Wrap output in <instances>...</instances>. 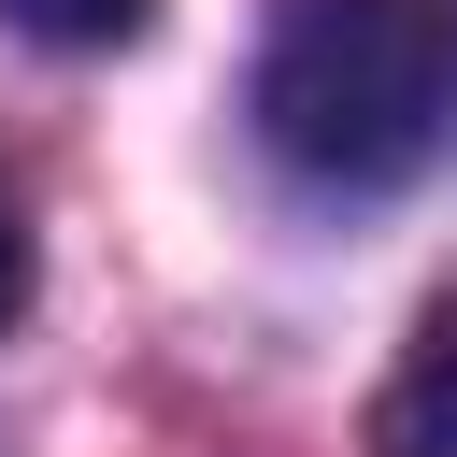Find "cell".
<instances>
[{"label": "cell", "mask_w": 457, "mask_h": 457, "mask_svg": "<svg viewBox=\"0 0 457 457\" xmlns=\"http://www.w3.org/2000/svg\"><path fill=\"white\" fill-rule=\"evenodd\" d=\"M257 143L314 200L414 186L457 143V0H286L257 43Z\"/></svg>", "instance_id": "1"}, {"label": "cell", "mask_w": 457, "mask_h": 457, "mask_svg": "<svg viewBox=\"0 0 457 457\" xmlns=\"http://www.w3.org/2000/svg\"><path fill=\"white\" fill-rule=\"evenodd\" d=\"M371 457H457V286L414 314L400 386H386V414H371Z\"/></svg>", "instance_id": "2"}, {"label": "cell", "mask_w": 457, "mask_h": 457, "mask_svg": "<svg viewBox=\"0 0 457 457\" xmlns=\"http://www.w3.org/2000/svg\"><path fill=\"white\" fill-rule=\"evenodd\" d=\"M14 29H43V43H114V29H143V0H0Z\"/></svg>", "instance_id": "3"}, {"label": "cell", "mask_w": 457, "mask_h": 457, "mask_svg": "<svg viewBox=\"0 0 457 457\" xmlns=\"http://www.w3.org/2000/svg\"><path fill=\"white\" fill-rule=\"evenodd\" d=\"M14 300H29V228H14V200H0V328H14Z\"/></svg>", "instance_id": "4"}]
</instances>
